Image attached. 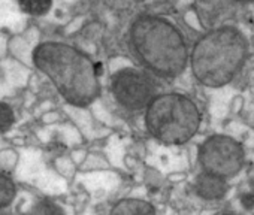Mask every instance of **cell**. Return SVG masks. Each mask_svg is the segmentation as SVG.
<instances>
[{
    "instance_id": "6da1fadb",
    "label": "cell",
    "mask_w": 254,
    "mask_h": 215,
    "mask_svg": "<svg viewBox=\"0 0 254 215\" xmlns=\"http://www.w3.org/2000/svg\"><path fill=\"white\" fill-rule=\"evenodd\" d=\"M33 63L72 105H90L100 94L97 66L67 44H41L33 51Z\"/></svg>"
},
{
    "instance_id": "7a4b0ae2",
    "label": "cell",
    "mask_w": 254,
    "mask_h": 215,
    "mask_svg": "<svg viewBox=\"0 0 254 215\" xmlns=\"http://www.w3.org/2000/svg\"><path fill=\"white\" fill-rule=\"evenodd\" d=\"M248 51V39L238 27L223 24L209 29L190 51L191 73L205 87H224L242 70Z\"/></svg>"
},
{
    "instance_id": "3957f363",
    "label": "cell",
    "mask_w": 254,
    "mask_h": 215,
    "mask_svg": "<svg viewBox=\"0 0 254 215\" xmlns=\"http://www.w3.org/2000/svg\"><path fill=\"white\" fill-rule=\"evenodd\" d=\"M130 47L139 61L160 78H175L189 64V45L183 32L160 17H142L130 29Z\"/></svg>"
},
{
    "instance_id": "277c9868",
    "label": "cell",
    "mask_w": 254,
    "mask_h": 215,
    "mask_svg": "<svg viewBox=\"0 0 254 215\" xmlns=\"http://www.w3.org/2000/svg\"><path fill=\"white\" fill-rule=\"evenodd\" d=\"M145 126L150 135L165 145L187 144L199 132V106L181 93L157 94L145 108Z\"/></svg>"
},
{
    "instance_id": "5b68a950",
    "label": "cell",
    "mask_w": 254,
    "mask_h": 215,
    "mask_svg": "<svg viewBox=\"0 0 254 215\" xmlns=\"http://www.w3.org/2000/svg\"><path fill=\"white\" fill-rule=\"evenodd\" d=\"M197 159L202 170L229 179L238 175L244 167L245 153L235 138L212 135L200 145Z\"/></svg>"
},
{
    "instance_id": "8992f818",
    "label": "cell",
    "mask_w": 254,
    "mask_h": 215,
    "mask_svg": "<svg viewBox=\"0 0 254 215\" xmlns=\"http://www.w3.org/2000/svg\"><path fill=\"white\" fill-rule=\"evenodd\" d=\"M112 94L127 111H142L157 96L153 76L138 69H123L112 76Z\"/></svg>"
},
{
    "instance_id": "52a82bcc",
    "label": "cell",
    "mask_w": 254,
    "mask_h": 215,
    "mask_svg": "<svg viewBox=\"0 0 254 215\" xmlns=\"http://www.w3.org/2000/svg\"><path fill=\"white\" fill-rule=\"evenodd\" d=\"M194 14L200 24L209 30L232 20L239 8L236 0H194Z\"/></svg>"
},
{
    "instance_id": "ba28073f",
    "label": "cell",
    "mask_w": 254,
    "mask_h": 215,
    "mask_svg": "<svg viewBox=\"0 0 254 215\" xmlns=\"http://www.w3.org/2000/svg\"><path fill=\"white\" fill-rule=\"evenodd\" d=\"M194 193L203 200H220L229 191V184L226 178L217 176L214 173L202 170L193 184Z\"/></svg>"
},
{
    "instance_id": "9c48e42d",
    "label": "cell",
    "mask_w": 254,
    "mask_h": 215,
    "mask_svg": "<svg viewBox=\"0 0 254 215\" xmlns=\"http://www.w3.org/2000/svg\"><path fill=\"white\" fill-rule=\"evenodd\" d=\"M112 214H121V215H133V214H154L156 208L144 200H138V199H124L115 203V206L111 211Z\"/></svg>"
},
{
    "instance_id": "30bf717a",
    "label": "cell",
    "mask_w": 254,
    "mask_h": 215,
    "mask_svg": "<svg viewBox=\"0 0 254 215\" xmlns=\"http://www.w3.org/2000/svg\"><path fill=\"white\" fill-rule=\"evenodd\" d=\"M18 6L24 14L33 17H42L50 12L53 0H18Z\"/></svg>"
},
{
    "instance_id": "8fae6325",
    "label": "cell",
    "mask_w": 254,
    "mask_h": 215,
    "mask_svg": "<svg viewBox=\"0 0 254 215\" xmlns=\"http://www.w3.org/2000/svg\"><path fill=\"white\" fill-rule=\"evenodd\" d=\"M17 197L15 182L5 173H0V209L9 206Z\"/></svg>"
},
{
    "instance_id": "7c38bea8",
    "label": "cell",
    "mask_w": 254,
    "mask_h": 215,
    "mask_svg": "<svg viewBox=\"0 0 254 215\" xmlns=\"http://www.w3.org/2000/svg\"><path fill=\"white\" fill-rule=\"evenodd\" d=\"M14 124H15L14 109L8 103L0 102V132H8Z\"/></svg>"
},
{
    "instance_id": "4fadbf2b",
    "label": "cell",
    "mask_w": 254,
    "mask_h": 215,
    "mask_svg": "<svg viewBox=\"0 0 254 215\" xmlns=\"http://www.w3.org/2000/svg\"><path fill=\"white\" fill-rule=\"evenodd\" d=\"M241 205L245 209H253L254 208V193H244L241 196Z\"/></svg>"
},
{
    "instance_id": "5bb4252c",
    "label": "cell",
    "mask_w": 254,
    "mask_h": 215,
    "mask_svg": "<svg viewBox=\"0 0 254 215\" xmlns=\"http://www.w3.org/2000/svg\"><path fill=\"white\" fill-rule=\"evenodd\" d=\"M236 2L241 5V3H251V2H254V0H236Z\"/></svg>"
}]
</instances>
